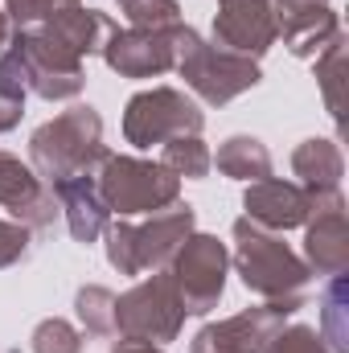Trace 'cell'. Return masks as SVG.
Instances as JSON below:
<instances>
[{
  "label": "cell",
  "instance_id": "6da1fadb",
  "mask_svg": "<svg viewBox=\"0 0 349 353\" xmlns=\"http://www.w3.org/2000/svg\"><path fill=\"white\" fill-rule=\"evenodd\" d=\"M103 157H107L103 115L94 107H87V103H74L70 111L46 119L29 136V165H33V173L41 176L50 189L58 181L94 173L103 165Z\"/></svg>",
  "mask_w": 349,
  "mask_h": 353
},
{
  "label": "cell",
  "instance_id": "7a4b0ae2",
  "mask_svg": "<svg viewBox=\"0 0 349 353\" xmlns=\"http://www.w3.org/2000/svg\"><path fill=\"white\" fill-rule=\"evenodd\" d=\"M197 230V210L193 205H169L148 214V222H128L115 218L103 230V247H107V263L119 275H144V271H165L177 247Z\"/></svg>",
  "mask_w": 349,
  "mask_h": 353
},
{
  "label": "cell",
  "instance_id": "3957f363",
  "mask_svg": "<svg viewBox=\"0 0 349 353\" xmlns=\"http://www.w3.org/2000/svg\"><path fill=\"white\" fill-rule=\"evenodd\" d=\"M235 255L230 267L239 271L243 288L259 300H288V296H304L312 271L308 263L283 243V234L275 230H263L251 218H239L235 222Z\"/></svg>",
  "mask_w": 349,
  "mask_h": 353
},
{
  "label": "cell",
  "instance_id": "277c9868",
  "mask_svg": "<svg viewBox=\"0 0 349 353\" xmlns=\"http://www.w3.org/2000/svg\"><path fill=\"white\" fill-rule=\"evenodd\" d=\"M177 74L210 107H226L263 83V70L255 58H243L235 50L206 41L193 25H181V37H177Z\"/></svg>",
  "mask_w": 349,
  "mask_h": 353
},
{
  "label": "cell",
  "instance_id": "5b68a950",
  "mask_svg": "<svg viewBox=\"0 0 349 353\" xmlns=\"http://www.w3.org/2000/svg\"><path fill=\"white\" fill-rule=\"evenodd\" d=\"M94 181H99L107 210L119 218L157 214L181 201V176H173L161 161H144V157L107 152L103 165L94 169Z\"/></svg>",
  "mask_w": 349,
  "mask_h": 353
},
{
  "label": "cell",
  "instance_id": "8992f818",
  "mask_svg": "<svg viewBox=\"0 0 349 353\" xmlns=\"http://www.w3.org/2000/svg\"><path fill=\"white\" fill-rule=\"evenodd\" d=\"M185 329V304L169 271H152L123 296H115V337L169 345Z\"/></svg>",
  "mask_w": 349,
  "mask_h": 353
},
{
  "label": "cell",
  "instance_id": "52a82bcc",
  "mask_svg": "<svg viewBox=\"0 0 349 353\" xmlns=\"http://www.w3.org/2000/svg\"><path fill=\"white\" fill-rule=\"evenodd\" d=\"M8 54L21 62V74H25V90L46 99V103H66V99H79L87 87V70H83V58L70 54L66 46H58L50 33L41 29H17L8 37Z\"/></svg>",
  "mask_w": 349,
  "mask_h": 353
},
{
  "label": "cell",
  "instance_id": "ba28073f",
  "mask_svg": "<svg viewBox=\"0 0 349 353\" xmlns=\"http://www.w3.org/2000/svg\"><path fill=\"white\" fill-rule=\"evenodd\" d=\"M206 111L177 87H148L136 90L123 107V140L132 148L169 144L177 136H201Z\"/></svg>",
  "mask_w": 349,
  "mask_h": 353
},
{
  "label": "cell",
  "instance_id": "9c48e42d",
  "mask_svg": "<svg viewBox=\"0 0 349 353\" xmlns=\"http://www.w3.org/2000/svg\"><path fill=\"white\" fill-rule=\"evenodd\" d=\"M173 275L177 292H181V304H185V316H206L218 308L222 292H226V275H230V251L218 234H201L193 230L177 255L165 267Z\"/></svg>",
  "mask_w": 349,
  "mask_h": 353
},
{
  "label": "cell",
  "instance_id": "30bf717a",
  "mask_svg": "<svg viewBox=\"0 0 349 353\" xmlns=\"http://www.w3.org/2000/svg\"><path fill=\"white\" fill-rule=\"evenodd\" d=\"M300 308H304V296H288V300H263L226 321H210L189 341V353H263L267 341L283 329V321L296 316Z\"/></svg>",
  "mask_w": 349,
  "mask_h": 353
},
{
  "label": "cell",
  "instance_id": "8fae6325",
  "mask_svg": "<svg viewBox=\"0 0 349 353\" xmlns=\"http://www.w3.org/2000/svg\"><path fill=\"white\" fill-rule=\"evenodd\" d=\"M185 25V21H181ZM181 25L169 29H111L99 58L119 74V79H161L177 70V37H181Z\"/></svg>",
  "mask_w": 349,
  "mask_h": 353
},
{
  "label": "cell",
  "instance_id": "7c38bea8",
  "mask_svg": "<svg viewBox=\"0 0 349 353\" xmlns=\"http://www.w3.org/2000/svg\"><path fill=\"white\" fill-rule=\"evenodd\" d=\"M304 263L312 275H341L349 271V226H346V197L312 193V214L304 222Z\"/></svg>",
  "mask_w": 349,
  "mask_h": 353
},
{
  "label": "cell",
  "instance_id": "4fadbf2b",
  "mask_svg": "<svg viewBox=\"0 0 349 353\" xmlns=\"http://www.w3.org/2000/svg\"><path fill=\"white\" fill-rule=\"evenodd\" d=\"M275 4L271 0H218L214 12V46L255 58L275 46Z\"/></svg>",
  "mask_w": 349,
  "mask_h": 353
},
{
  "label": "cell",
  "instance_id": "5bb4252c",
  "mask_svg": "<svg viewBox=\"0 0 349 353\" xmlns=\"http://www.w3.org/2000/svg\"><path fill=\"white\" fill-rule=\"evenodd\" d=\"M0 205L12 214V222L29 226L33 234L37 230H50L54 218L62 214L54 189L33 173V165H25L12 152H0Z\"/></svg>",
  "mask_w": 349,
  "mask_h": 353
},
{
  "label": "cell",
  "instance_id": "9a60e30c",
  "mask_svg": "<svg viewBox=\"0 0 349 353\" xmlns=\"http://www.w3.org/2000/svg\"><path fill=\"white\" fill-rule=\"evenodd\" d=\"M243 218H251L263 230H296L308 222L312 214V193L300 185V181H283V176H263V181H251L243 189Z\"/></svg>",
  "mask_w": 349,
  "mask_h": 353
},
{
  "label": "cell",
  "instance_id": "2e32d148",
  "mask_svg": "<svg viewBox=\"0 0 349 353\" xmlns=\"http://www.w3.org/2000/svg\"><path fill=\"white\" fill-rule=\"evenodd\" d=\"M275 37H283L292 58H321L337 37H341V17L333 4H296V8H275Z\"/></svg>",
  "mask_w": 349,
  "mask_h": 353
},
{
  "label": "cell",
  "instance_id": "e0dca14e",
  "mask_svg": "<svg viewBox=\"0 0 349 353\" xmlns=\"http://www.w3.org/2000/svg\"><path fill=\"white\" fill-rule=\"evenodd\" d=\"M54 197H58V210H62V218H66L74 243H94V239H103V230H107V222H111V210H107V201H103V193H99L94 173L58 181V185H54Z\"/></svg>",
  "mask_w": 349,
  "mask_h": 353
},
{
  "label": "cell",
  "instance_id": "ac0fdd59",
  "mask_svg": "<svg viewBox=\"0 0 349 353\" xmlns=\"http://www.w3.org/2000/svg\"><path fill=\"white\" fill-rule=\"evenodd\" d=\"M111 29H115V21H111L107 12H99V8H83V4L62 8L58 17H50V21L41 25V33H50L58 46H66V50L79 54L83 62H87L90 54L103 50V41H107Z\"/></svg>",
  "mask_w": 349,
  "mask_h": 353
},
{
  "label": "cell",
  "instance_id": "d6986e66",
  "mask_svg": "<svg viewBox=\"0 0 349 353\" xmlns=\"http://www.w3.org/2000/svg\"><path fill=\"white\" fill-rule=\"evenodd\" d=\"M292 173L300 176V185L308 193H333V189H341V176H346L341 144L337 140H325V136L304 140L292 152Z\"/></svg>",
  "mask_w": 349,
  "mask_h": 353
},
{
  "label": "cell",
  "instance_id": "ffe728a7",
  "mask_svg": "<svg viewBox=\"0 0 349 353\" xmlns=\"http://www.w3.org/2000/svg\"><path fill=\"white\" fill-rule=\"evenodd\" d=\"M218 173L230 176V181H263L271 176V152L259 136H230L218 144V157H214Z\"/></svg>",
  "mask_w": 349,
  "mask_h": 353
},
{
  "label": "cell",
  "instance_id": "44dd1931",
  "mask_svg": "<svg viewBox=\"0 0 349 353\" xmlns=\"http://www.w3.org/2000/svg\"><path fill=\"white\" fill-rule=\"evenodd\" d=\"M349 283H346V271L341 275H329V288L321 292V337L333 353H349Z\"/></svg>",
  "mask_w": 349,
  "mask_h": 353
},
{
  "label": "cell",
  "instance_id": "7402d4cb",
  "mask_svg": "<svg viewBox=\"0 0 349 353\" xmlns=\"http://www.w3.org/2000/svg\"><path fill=\"white\" fill-rule=\"evenodd\" d=\"M312 62H317V83L325 94V111L337 119V132H341L346 128V33Z\"/></svg>",
  "mask_w": 349,
  "mask_h": 353
},
{
  "label": "cell",
  "instance_id": "603a6c76",
  "mask_svg": "<svg viewBox=\"0 0 349 353\" xmlns=\"http://www.w3.org/2000/svg\"><path fill=\"white\" fill-rule=\"evenodd\" d=\"M74 316L90 337H115V292L103 283H83L74 292Z\"/></svg>",
  "mask_w": 349,
  "mask_h": 353
},
{
  "label": "cell",
  "instance_id": "cb8c5ba5",
  "mask_svg": "<svg viewBox=\"0 0 349 353\" xmlns=\"http://www.w3.org/2000/svg\"><path fill=\"white\" fill-rule=\"evenodd\" d=\"M161 148H165L161 152V165L173 176L201 181V176H210V169H214V152H210V144L201 136H177V140L161 144Z\"/></svg>",
  "mask_w": 349,
  "mask_h": 353
},
{
  "label": "cell",
  "instance_id": "d4e9b609",
  "mask_svg": "<svg viewBox=\"0 0 349 353\" xmlns=\"http://www.w3.org/2000/svg\"><path fill=\"white\" fill-rule=\"evenodd\" d=\"M119 12L128 17L132 29H169L181 25V4L177 0H115Z\"/></svg>",
  "mask_w": 349,
  "mask_h": 353
},
{
  "label": "cell",
  "instance_id": "484cf974",
  "mask_svg": "<svg viewBox=\"0 0 349 353\" xmlns=\"http://www.w3.org/2000/svg\"><path fill=\"white\" fill-rule=\"evenodd\" d=\"M29 350L33 353H83V333L70 321H62V316H46L33 329Z\"/></svg>",
  "mask_w": 349,
  "mask_h": 353
},
{
  "label": "cell",
  "instance_id": "4316f807",
  "mask_svg": "<svg viewBox=\"0 0 349 353\" xmlns=\"http://www.w3.org/2000/svg\"><path fill=\"white\" fill-rule=\"evenodd\" d=\"M83 0H4L8 25L12 29H41L50 17H58L62 8H74Z\"/></svg>",
  "mask_w": 349,
  "mask_h": 353
},
{
  "label": "cell",
  "instance_id": "83f0119b",
  "mask_svg": "<svg viewBox=\"0 0 349 353\" xmlns=\"http://www.w3.org/2000/svg\"><path fill=\"white\" fill-rule=\"evenodd\" d=\"M263 353H333L325 345V337L312 329V325H283Z\"/></svg>",
  "mask_w": 349,
  "mask_h": 353
},
{
  "label": "cell",
  "instance_id": "f1b7e54d",
  "mask_svg": "<svg viewBox=\"0 0 349 353\" xmlns=\"http://www.w3.org/2000/svg\"><path fill=\"white\" fill-rule=\"evenodd\" d=\"M29 255H33V230L12 218H0V271L25 263Z\"/></svg>",
  "mask_w": 349,
  "mask_h": 353
},
{
  "label": "cell",
  "instance_id": "f546056e",
  "mask_svg": "<svg viewBox=\"0 0 349 353\" xmlns=\"http://www.w3.org/2000/svg\"><path fill=\"white\" fill-rule=\"evenodd\" d=\"M21 115H25V94L0 87V136H4V132H12V128L21 123Z\"/></svg>",
  "mask_w": 349,
  "mask_h": 353
},
{
  "label": "cell",
  "instance_id": "4dcf8cb0",
  "mask_svg": "<svg viewBox=\"0 0 349 353\" xmlns=\"http://www.w3.org/2000/svg\"><path fill=\"white\" fill-rule=\"evenodd\" d=\"M111 353H165V345H148V341H128V337H119Z\"/></svg>",
  "mask_w": 349,
  "mask_h": 353
},
{
  "label": "cell",
  "instance_id": "1f68e13d",
  "mask_svg": "<svg viewBox=\"0 0 349 353\" xmlns=\"http://www.w3.org/2000/svg\"><path fill=\"white\" fill-rule=\"evenodd\" d=\"M8 37H12V25H8V12L0 8V50L8 46Z\"/></svg>",
  "mask_w": 349,
  "mask_h": 353
},
{
  "label": "cell",
  "instance_id": "d6a6232c",
  "mask_svg": "<svg viewBox=\"0 0 349 353\" xmlns=\"http://www.w3.org/2000/svg\"><path fill=\"white\" fill-rule=\"evenodd\" d=\"M275 8H296V4H329V0H271Z\"/></svg>",
  "mask_w": 349,
  "mask_h": 353
}]
</instances>
